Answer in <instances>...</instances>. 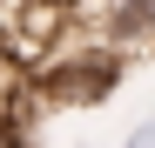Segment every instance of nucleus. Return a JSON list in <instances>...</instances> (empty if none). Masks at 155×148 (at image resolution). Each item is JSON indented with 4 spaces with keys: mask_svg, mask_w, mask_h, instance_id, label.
I'll return each instance as SVG.
<instances>
[{
    "mask_svg": "<svg viewBox=\"0 0 155 148\" xmlns=\"http://www.w3.org/2000/svg\"><path fill=\"white\" fill-rule=\"evenodd\" d=\"M0 148H34V141H27V121H20V108H0Z\"/></svg>",
    "mask_w": 155,
    "mask_h": 148,
    "instance_id": "f257e3e1",
    "label": "nucleus"
},
{
    "mask_svg": "<svg viewBox=\"0 0 155 148\" xmlns=\"http://www.w3.org/2000/svg\"><path fill=\"white\" fill-rule=\"evenodd\" d=\"M128 148H155V121H142V128L128 135Z\"/></svg>",
    "mask_w": 155,
    "mask_h": 148,
    "instance_id": "f03ea898",
    "label": "nucleus"
}]
</instances>
